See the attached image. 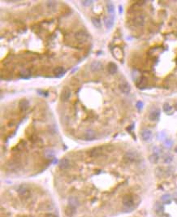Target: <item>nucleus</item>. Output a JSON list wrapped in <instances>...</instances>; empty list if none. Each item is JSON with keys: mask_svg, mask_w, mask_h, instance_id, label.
I'll return each instance as SVG.
<instances>
[{"mask_svg": "<svg viewBox=\"0 0 177 217\" xmlns=\"http://www.w3.org/2000/svg\"><path fill=\"white\" fill-rule=\"evenodd\" d=\"M107 69H108L109 73L113 75V74L116 73L118 68H117V65L115 64V63L111 62V63H109V64H108V65H107Z\"/></svg>", "mask_w": 177, "mask_h": 217, "instance_id": "a211bd4d", "label": "nucleus"}, {"mask_svg": "<svg viewBox=\"0 0 177 217\" xmlns=\"http://www.w3.org/2000/svg\"><path fill=\"white\" fill-rule=\"evenodd\" d=\"M103 151L104 148L103 147H98L92 149L90 152V156L92 158H98V157L101 156L103 154Z\"/></svg>", "mask_w": 177, "mask_h": 217, "instance_id": "423d86ee", "label": "nucleus"}, {"mask_svg": "<svg viewBox=\"0 0 177 217\" xmlns=\"http://www.w3.org/2000/svg\"><path fill=\"white\" fill-rule=\"evenodd\" d=\"M17 192L19 194L20 197L22 198H28L30 195V190L26 185H21L19 186Z\"/></svg>", "mask_w": 177, "mask_h": 217, "instance_id": "20e7f679", "label": "nucleus"}, {"mask_svg": "<svg viewBox=\"0 0 177 217\" xmlns=\"http://www.w3.org/2000/svg\"><path fill=\"white\" fill-rule=\"evenodd\" d=\"M55 153L51 149H46V150H45V151H44V156L46 157V159H53L55 157Z\"/></svg>", "mask_w": 177, "mask_h": 217, "instance_id": "412c9836", "label": "nucleus"}, {"mask_svg": "<svg viewBox=\"0 0 177 217\" xmlns=\"http://www.w3.org/2000/svg\"><path fill=\"white\" fill-rule=\"evenodd\" d=\"M88 38H89L88 33L84 30L77 31L76 33H75V39L77 42H81V43L85 42L87 39H88Z\"/></svg>", "mask_w": 177, "mask_h": 217, "instance_id": "7ed1b4c3", "label": "nucleus"}, {"mask_svg": "<svg viewBox=\"0 0 177 217\" xmlns=\"http://www.w3.org/2000/svg\"><path fill=\"white\" fill-rule=\"evenodd\" d=\"M113 56L117 60H122L124 58V52L122 51L121 48L118 47V46H115L112 50Z\"/></svg>", "mask_w": 177, "mask_h": 217, "instance_id": "0eeeda50", "label": "nucleus"}, {"mask_svg": "<svg viewBox=\"0 0 177 217\" xmlns=\"http://www.w3.org/2000/svg\"><path fill=\"white\" fill-rule=\"evenodd\" d=\"M119 89L124 94H128L131 91V86L127 82V81H123L122 83L120 84Z\"/></svg>", "mask_w": 177, "mask_h": 217, "instance_id": "9b49d317", "label": "nucleus"}, {"mask_svg": "<svg viewBox=\"0 0 177 217\" xmlns=\"http://www.w3.org/2000/svg\"><path fill=\"white\" fill-rule=\"evenodd\" d=\"M161 217H171L169 215H167V214H162Z\"/></svg>", "mask_w": 177, "mask_h": 217, "instance_id": "4c0bfd02", "label": "nucleus"}, {"mask_svg": "<svg viewBox=\"0 0 177 217\" xmlns=\"http://www.w3.org/2000/svg\"><path fill=\"white\" fill-rule=\"evenodd\" d=\"M82 5L85 6V7H88V6H90L94 3L93 0H85V1H82Z\"/></svg>", "mask_w": 177, "mask_h": 217, "instance_id": "7c9ffc66", "label": "nucleus"}, {"mask_svg": "<svg viewBox=\"0 0 177 217\" xmlns=\"http://www.w3.org/2000/svg\"><path fill=\"white\" fill-rule=\"evenodd\" d=\"M175 151H176L177 153V146L176 147H175Z\"/></svg>", "mask_w": 177, "mask_h": 217, "instance_id": "ea45409f", "label": "nucleus"}, {"mask_svg": "<svg viewBox=\"0 0 177 217\" xmlns=\"http://www.w3.org/2000/svg\"><path fill=\"white\" fill-rule=\"evenodd\" d=\"M7 168L10 171H17L20 168V164L15 162H11L7 165Z\"/></svg>", "mask_w": 177, "mask_h": 217, "instance_id": "5701e85b", "label": "nucleus"}, {"mask_svg": "<svg viewBox=\"0 0 177 217\" xmlns=\"http://www.w3.org/2000/svg\"><path fill=\"white\" fill-rule=\"evenodd\" d=\"M161 201H162V203H165V204H169L172 202V197L170 194H163L162 197H161Z\"/></svg>", "mask_w": 177, "mask_h": 217, "instance_id": "b1692460", "label": "nucleus"}, {"mask_svg": "<svg viewBox=\"0 0 177 217\" xmlns=\"http://www.w3.org/2000/svg\"><path fill=\"white\" fill-rule=\"evenodd\" d=\"M29 106V102L28 100L26 99H21L20 102H19V108H20V111H26Z\"/></svg>", "mask_w": 177, "mask_h": 217, "instance_id": "dca6fc26", "label": "nucleus"}, {"mask_svg": "<svg viewBox=\"0 0 177 217\" xmlns=\"http://www.w3.org/2000/svg\"><path fill=\"white\" fill-rule=\"evenodd\" d=\"M154 208H155V212L157 214L162 216L163 214V211H164V208H163V206L160 202H156L155 203V206H154Z\"/></svg>", "mask_w": 177, "mask_h": 217, "instance_id": "4be33fe9", "label": "nucleus"}, {"mask_svg": "<svg viewBox=\"0 0 177 217\" xmlns=\"http://www.w3.org/2000/svg\"><path fill=\"white\" fill-rule=\"evenodd\" d=\"M136 106H137V108L138 110H142V107H143V102L142 101H138L137 102V104H136Z\"/></svg>", "mask_w": 177, "mask_h": 217, "instance_id": "473e14b6", "label": "nucleus"}, {"mask_svg": "<svg viewBox=\"0 0 177 217\" xmlns=\"http://www.w3.org/2000/svg\"><path fill=\"white\" fill-rule=\"evenodd\" d=\"M158 159H159V156H158V154H153L151 155L150 158H149V160L150 162L151 163H157L158 161Z\"/></svg>", "mask_w": 177, "mask_h": 217, "instance_id": "bb28decb", "label": "nucleus"}, {"mask_svg": "<svg viewBox=\"0 0 177 217\" xmlns=\"http://www.w3.org/2000/svg\"><path fill=\"white\" fill-rule=\"evenodd\" d=\"M133 23L136 26L141 27L145 24V16L143 15H137L133 18Z\"/></svg>", "mask_w": 177, "mask_h": 217, "instance_id": "f8f14e48", "label": "nucleus"}, {"mask_svg": "<svg viewBox=\"0 0 177 217\" xmlns=\"http://www.w3.org/2000/svg\"><path fill=\"white\" fill-rule=\"evenodd\" d=\"M159 117H160V110L158 109L152 111L149 115V119L151 121H157L159 120Z\"/></svg>", "mask_w": 177, "mask_h": 217, "instance_id": "ddd939ff", "label": "nucleus"}, {"mask_svg": "<svg viewBox=\"0 0 177 217\" xmlns=\"http://www.w3.org/2000/svg\"><path fill=\"white\" fill-rule=\"evenodd\" d=\"M164 143H165V146H166V147L170 148V147H172V144H173V141H172V140H171V139H167Z\"/></svg>", "mask_w": 177, "mask_h": 217, "instance_id": "2f4dec72", "label": "nucleus"}, {"mask_svg": "<svg viewBox=\"0 0 177 217\" xmlns=\"http://www.w3.org/2000/svg\"><path fill=\"white\" fill-rule=\"evenodd\" d=\"M139 159V155L136 151H128L124 156V161L127 163H132Z\"/></svg>", "mask_w": 177, "mask_h": 217, "instance_id": "f257e3e1", "label": "nucleus"}, {"mask_svg": "<svg viewBox=\"0 0 177 217\" xmlns=\"http://www.w3.org/2000/svg\"><path fill=\"white\" fill-rule=\"evenodd\" d=\"M102 68V64L99 61H93L90 64V69L92 72H98Z\"/></svg>", "mask_w": 177, "mask_h": 217, "instance_id": "2eb2a0df", "label": "nucleus"}, {"mask_svg": "<svg viewBox=\"0 0 177 217\" xmlns=\"http://www.w3.org/2000/svg\"><path fill=\"white\" fill-rule=\"evenodd\" d=\"M106 9L109 13V15H114L115 14V6L112 2H107L106 3Z\"/></svg>", "mask_w": 177, "mask_h": 217, "instance_id": "aec40b11", "label": "nucleus"}, {"mask_svg": "<svg viewBox=\"0 0 177 217\" xmlns=\"http://www.w3.org/2000/svg\"><path fill=\"white\" fill-rule=\"evenodd\" d=\"M68 203H69V205H70V206L76 207L78 205H79V201H78V199H77L76 198L71 197L69 198V200H68Z\"/></svg>", "mask_w": 177, "mask_h": 217, "instance_id": "a878e982", "label": "nucleus"}, {"mask_svg": "<svg viewBox=\"0 0 177 217\" xmlns=\"http://www.w3.org/2000/svg\"><path fill=\"white\" fill-rule=\"evenodd\" d=\"M162 109H163V111H165L166 113H168V112H170V111H172V106L169 104V103L166 102V103H164V104H163Z\"/></svg>", "mask_w": 177, "mask_h": 217, "instance_id": "c756f323", "label": "nucleus"}, {"mask_svg": "<svg viewBox=\"0 0 177 217\" xmlns=\"http://www.w3.org/2000/svg\"><path fill=\"white\" fill-rule=\"evenodd\" d=\"M70 167V162L67 159H63L59 162V168L61 170H67Z\"/></svg>", "mask_w": 177, "mask_h": 217, "instance_id": "f3484780", "label": "nucleus"}, {"mask_svg": "<svg viewBox=\"0 0 177 217\" xmlns=\"http://www.w3.org/2000/svg\"><path fill=\"white\" fill-rule=\"evenodd\" d=\"M83 137L86 141H92V140L95 139V137H96V132L93 129L86 130L83 135Z\"/></svg>", "mask_w": 177, "mask_h": 217, "instance_id": "6e6552de", "label": "nucleus"}, {"mask_svg": "<svg viewBox=\"0 0 177 217\" xmlns=\"http://www.w3.org/2000/svg\"><path fill=\"white\" fill-rule=\"evenodd\" d=\"M175 107H176V111H177V102L176 103V105H175Z\"/></svg>", "mask_w": 177, "mask_h": 217, "instance_id": "a19ab883", "label": "nucleus"}, {"mask_svg": "<svg viewBox=\"0 0 177 217\" xmlns=\"http://www.w3.org/2000/svg\"><path fill=\"white\" fill-rule=\"evenodd\" d=\"M123 204L124 206L128 209H132L133 208L134 206H135V201H134V198H132V195H125L124 197L123 198Z\"/></svg>", "mask_w": 177, "mask_h": 217, "instance_id": "f03ea898", "label": "nucleus"}, {"mask_svg": "<svg viewBox=\"0 0 177 217\" xmlns=\"http://www.w3.org/2000/svg\"><path fill=\"white\" fill-rule=\"evenodd\" d=\"M45 217H57L55 215H54V214H51V213H49V214H46Z\"/></svg>", "mask_w": 177, "mask_h": 217, "instance_id": "c9c22d12", "label": "nucleus"}, {"mask_svg": "<svg viewBox=\"0 0 177 217\" xmlns=\"http://www.w3.org/2000/svg\"><path fill=\"white\" fill-rule=\"evenodd\" d=\"M119 8H120V13H121L122 12V7L121 6H120V7H119Z\"/></svg>", "mask_w": 177, "mask_h": 217, "instance_id": "58836bf2", "label": "nucleus"}, {"mask_svg": "<svg viewBox=\"0 0 177 217\" xmlns=\"http://www.w3.org/2000/svg\"><path fill=\"white\" fill-rule=\"evenodd\" d=\"M153 151H154V154H158H158L161 152V149H160L159 147H155L154 148V150H153Z\"/></svg>", "mask_w": 177, "mask_h": 217, "instance_id": "f704fd0d", "label": "nucleus"}, {"mask_svg": "<svg viewBox=\"0 0 177 217\" xmlns=\"http://www.w3.org/2000/svg\"><path fill=\"white\" fill-rule=\"evenodd\" d=\"M173 160V156L171 155H166L164 158H163V162L165 163H167V164H169V163H171Z\"/></svg>", "mask_w": 177, "mask_h": 217, "instance_id": "c85d7f7f", "label": "nucleus"}, {"mask_svg": "<svg viewBox=\"0 0 177 217\" xmlns=\"http://www.w3.org/2000/svg\"><path fill=\"white\" fill-rule=\"evenodd\" d=\"M64 72H65V70L63 67H57L54 70V73L55 74L56 76H60V75H63V73Z\"/></svg>", "mask_w": 177, "mask_h": 217, "instance_id": "cd10ccee", "label": "nucleus"}, {"mask_svg": "<svg viewBox=\"0 0 177 217\" xmlns=\"http://www.w3.org/2000/svg\"><path fill=\"white\" fill-rule=\"evenodd\" d=\"M46 5L49 7V8H51V7H53L55 5V2H51V1H48V2L46 3Z\"/></svg>", "mask_w": 177, "mask_h": 217, "instance_id": "72a5a7b5", "label": "nucleus"}, {"mask_svg": "<svg viewBox=\"0 0 177 217\" xmlns=\"http://www.w3.org/2000/svg\"><path fill=\"white\" fill-rule=\"evenodd\" d=\"M70 96H71V90H70V89H69L68 87H65V88H63V90H62V92H61V95H60L61 100H62L63 102L67 101V100L69 99Z\"/></svg>", "mask_w": 177, "mask_h": 217, "instance_id": "1a4fd4ad", "label": "nucleus"}, {"mask_svg": "<svg viewBox=\"0 0 177 217\" xmlns=\"http://www.w3.org/2000/svg\"><path fill=\"white\" fill-rule=\"evenodd\" d=\"M147 83H148V80L145 76H140L136 80V86L139 89L145 88L147 86Z\"/></svg>", "mask_w": 177, "mask_h": 217, "instance_id": "9d476101", "label": "nucleus"}, {"mask_svg": "<svg viewBox=\"0 0 177 217\" xmlns=\"http://www.w3.org/2000/svg\"><path fill=\"white\" fill-rule=\"evenodd\" d=\"M92 24L95 28H100L101 27V20L98 17H92L91 18Z\"/></svg>", "mask_w": 177, "mask_h": 217, "instance_id": "393cba45", "label": "nucleus"}, {"mask_svg": "<svg viewBox=\"0 0 177 217\" xmlns=\"http://www.w3.org/2000/svg\"><path fill=\"white\" fill-rule=\"evenodd\" d=\"M152 137V132L150 130V129H143L142 132H141V137L143 141H149Z\"/></svg>", "mask_w": 177, "mask_h": 217, "instance_id": "4468645a", "label": "nucleus"}, {"mask_svg": "<svg viewBox=\"0 0 177 217\" xmlns=\"http://www.w3.org/2000/svg\"><path fill=\"white\" fill-rule=\"evenodd\" d=\"M103 23L104 25L106 26V29H111L114 26L115 24V15H106L103 19Z\"/></svg>", "mask_w": 177, "mask_h": 217, "instance_id": "39448f33", "label": "nucleus"}, {"mask_svg": "<svg viewBox=\"0 0 177 217\" xmlns=\"http://www.w3.org/2000/svg\"><path fill=\"white\" fill-rule=\"evenodd\" d=\"M75 212H76V207L70 206V205H68L67 207H66L65 213L67 216H72L75 214Z\"/></svg>", "mask_w": 177, "mask_h": 217, "instance_id": "6ab92c4d", "label": "nucleus"}, {"mask_svg": "<svg viewBox=\"0 0 177 217\" xmlns=\"http://www.w3.org/2000/svg\"><path fill=\"white\" fill-rule=\"evenodd\" d=\"M173 198H174V200L177 202V192H176V193L173 194Z\"/></svg>", "mask_w": 177, "mask_h": 217, "instance_id": "e433bc0d", "label": "nucleus"}]
</instances>
